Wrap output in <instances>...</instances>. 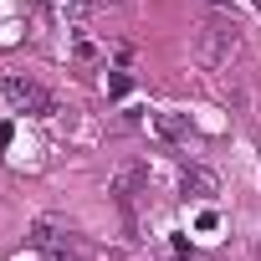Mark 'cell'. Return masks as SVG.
Instances as JSON below:
<instances>
[{"mask_svg":"<svg viewBox=\"0 0 261 261\" xmlns=\"http://www.w3.org/2000/svg\"><path fill=\"white\" fill-rule=\"evenodd\" d=\"M236 46H241V31H236V26H220V21L200 26V36H195V57H200L205 72H220V67L236 57Z\"/></svg>","mask_w":261,"mask_h":261,"instance_id":"obj_1","label":"cell"},{"mask_svg":"<svg viewBox=\"0 0 261 261\" xmlns=\"http://www.w3.org/2000/svg\"><path fill=\"white\" fill-rule=\"evenodd\" d=\"M0 92H6V102H11L16 113H31V118H51V113H57V97H51L41 82H31V77H6Z\"/></svg>","mask_w":261,"mask_h":261,"instance_id":"obj_2","label":"cell"},{"mask_svg":"<svg viewBox=\"0 0 261 261\" xmlns=\"http://www.w3.org/2000/svg\"><path fill=\"white\" fill-rule=\"evenodd\" d=\"M185 195H190V200H215V195H220V179H215L205 164H190V169H185Z\"/></svg>","mask_w":261,"mask_h":261,"instance_id":"obj_3","label":"cell"},{"mask_svg":"<svg viewBox=\"0 0 261 261\" xmlns=\"http://www.w3.org/2000/svg\"><path fill=\"white\" fill-rule=\"evenodd\" d=\"M67 236H72V230H67L62 220H36V225H31V241H36L41 251H62Z\"/></svg>","mask_w":261,"mask_h":261,"instance_id":"obj_4","label":"cell"},{"mask_svg":"<svg viewBox=\"0 0 261 261\" xmlns=\"http://www.w3.org/2000/svg\"><path fill=\"white\" fill-rule=\"evenodd\" d=\"M154 128H159L164 139H185V134H190V123H185V118H174V113H159V118H154Z\"/></svg>","mask_w":261,"mask_h":261,"instance_id":"obj_5","label":"cell"},{"mask_svg":"<svg viewBox=\"0 0 261 261\" xmlns=\"http://www.w3.org/2000/svg\"><path fill=\"white\" fill-rule=\"evenodd\" d=\"M210 6H225V0H210Z\"/></svg>","mask_w":261,"mask_h":261,"instance_id":"obj_6","label":"cell"}]
</instances>
